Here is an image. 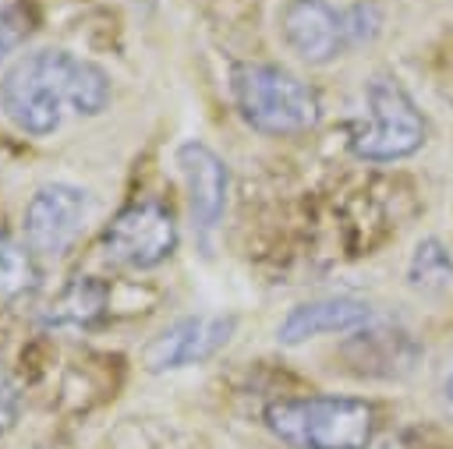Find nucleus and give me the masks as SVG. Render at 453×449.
<instances>
[{
  "instance_id": "f257e3e1",
  "label": "nucleus",
  "mask_w": 453,
  "mask_h": 449,
  "mask_svg": "<svg viewBox=\"0 0 453 449\" xmlns=\"http://www.w3.org/2000/svg\"><path fill=\"white\" fill-rule=\"evenodd\" d=\"M110 78L99 64L64 49H35L14 60L0 81V106L25 134H53L64 113L99 117L110 106Z\"/></svg>"
},
{
  "instance_id": "f03ea898",
  "label": "nucleus",
  "mask_w": 453,
  "mask_h": 449,
  "mask_svg": "<svg viewBox=\"0 0 453 449\" xmlns=\"http://www.w3.org/2000/svg\"><path fill=\"white\" fill-rule=\"evenodd\" d=\"M265 428L294 449H368L375 407L354 396H297L265 407Z\"/></svg>"
},
{
  "instance_id": "7ed1b4c3",
  "label": "nucleus",
  "mask_w": 453,
  "mask_h": 449,
  "mask_svg": "<svg viewBox=\"0 0 453 449\" xmlns=\"http://www.w3.org/2000/svg\"><path fill=\"white\" fill-rule=\"evenodd\" d=\"M234 103L262 134H301L319 120V99L287 67L276 64H237L230 74Z\"/></svg>"
},
{
  "instance_id": "20e7f679",
  "label": "nucleus",
  "mask_w": 453,
  "mask_h": 449,
  "mask_svg": "<svg viewBox=\"0 0 453 449\" xmlns=\"http://www.w3.org/2000/svg\"><path fill=\"white\" fill-rule=\"evenodd\" d=\"M365 103H368V124L350 131L354 156L368 163H393L425 145V117L396 78L389 74L372 78Z\"/></svg>"
},
{
  "instance_id": "39448f33",
  "label": "nucleus",
  "mask_w": 453,
  "mask_h": 449,
  "mask_svg": "<svg viewBox=\"0 0 453 449\" xmlns=\"http://www.w3.org/2000/svg\"><path fill=\"white\" fill-rule=\"evenodd\" d=\"M177 247V219L170 212V205L145 198V202H131L127 209H120L113 216V223L103 233V251L106 258H113L117 265L127 269H152L159 262H166Z\"/></svg>"
},
{
  "instance_id": "423d86ee",
  "label": "nucleus",
  "mask_w": 453,
  "mask_h": 449,
  "mask_svg": "<svg viewBox=\"0 0 453 449\" xmlns=\"http://www.w3.org/2000/svg\"><path fill=\"white\" fill-rule=\"evenodd\" d=\"M237 329L234 315H188L170 322L166 329H159L149 346H145V368L163 375V371H180V368H195L205 364L209 357H216L230 336Z\"/></svg>"
},
{
  "instance_id": "0eeeda50",
  "label": "nucleus",
  "mask_w": 453,
  "mask_h": 449,
  "mask_svg": "<svg viewBox=\"0 0 453 449\" xmlns=\"http://www.w3.org/2000/svg\"><path fill=\"white\" fill-rule=\"evenodd\" d=\"M280 32L308 64H329L350 49L347 11H336L329 0H287L280 11Z\"/></svg>"
},
{
  "instance_id": "6e6552de",
  "label": "nucleus",
  "mask_w": 453,
  "mask_h": 449,
  "mask_svg": "<svg viewBox=\"0 0 453 449\" xmlns=\"http://www.w3.org/2000/svg\"><path fill=\"white\" fill-rule=\"evenodd\" d=\"M85 191L71 184H46L25 205V244L35 255H64L85 223Z\"/></svg>"
},
{
  "instance_id": "1a4fd4ad",
  "label": "nucleus",
  "mask_w": 453,
  "mask_h": 449,
  "mask_svg": "<svg viewBox=\"0 0 453 449\" xmlns=\"http://www.w3.org/2000/svg\"><path fill=\"white\" fill-rule=\"evenodd\" d=\"M177 166L188 184V209L202 233H209L226 205V163L202 141H184L177 148Z\"/></svg>"
},
{
  "instance_id": "9d476101",
  "label": "nucleus",
  "mask_w": 453,
  "mask_h": 449,
  "mask_svg": "<svg viewBox=\"0 0 453 449\" xmlns=\"http://www.w3.org/2000/svg\"><path fill=\"white\" fill-rule=\"evenodd\" d=\"M375 318L368 301L357 297H319L308 304H297L287 311V318L276 329V339L294 346L315 336H333V332H357Z\"/></svg>"
},
{
  "instance_id": "9b49d317",
  "label": "nucleus",
  "mask_w": 453,
  "mask_h": 449,
  "mask_svg": "<svg viewBox=\"0 0 453 449\" xmlns=\"http://www.w3.org/2000/svg\"><path fill=\"white\" fill-rule=\"evenodd\" d=\"M35 283H39V272L32 255L0 230V308L25 301L35 290Z\"/></svg>"
},
{
  "instance_id": "f8f14e48",
  "label": "nucleus",
  "mask_w": 453,
  "mask_h": 449,
  "mask_svg": "<svg viewBox=\"0 0 453 449\" xmlns=\"http://www.w3.org/2000/svg\"><path fill=\"white\" fill-rule=\"evenodd\" d=\"M407 279H411V286L421 290V293H439V290H446V286L453 283V255H449V247H446L442 240H435V237L421 240V244L414 247V255H411Z\"/></svg>"
},
{
  "instance_id": "ddd939ff",
  "label": "nucleus",
  "mask_w": 453,
  "mask_h": 449,
  "mask_svg": "<svg viewBox=\"0 0 453 449\" xmlns=\"http://www.w3.org/2000/svg\"><path fill=\"white\" fill-rule=\"evenodd\" d=\"M103 286L96 283H74L60 293V301L46 311V325H88L103 311Z\"/></svg>"
},
{
  "instance_id": "4468645a",
  "label": "nucleus",
  "mask_w": 453,
  "mask_h": 449,
  "mask_svg": "<svg viewBox=\"0 0 453 449\" xmlns=\"http://www.w3.org/2000/svg\"><path fill=\"white\" fill-rule=\"evenodd\" d=\"M32 32L28 0H0V60Z\"/></svg>"
},
{
  "instance_id": "2eb2a0df",
  "label": "nucleus",
  "mask_w": 453,
  "mask_h": 449,
  "mask_svg": "<svg viewBox=\"0 0 453 449\" xmlns=\"http://www.w3.org/2000/svg\"><path fill=\"white\" fill-rule=\"evenodd\" d=\"M14 421H18V385H14V378L0 368V438L14 428Z\"/></svg>"
},
{
  "instance_id": "dca6fc26",
  "label": "nucleus",
  "mask_w": 453,
  "mask_h": 449,
  "mask_svg": "<svg viewBox=\"0 0 453 449\" xmlns=\"http://www.w3.org/2000/svg\"><path fill=\"white\" fill-rule=\"evenodd\" d=\"M435 392H439V403H442L446 417L453 421V357H446V364H442V371H439V385H435Z\"/></svg>"
}]
</instances>
